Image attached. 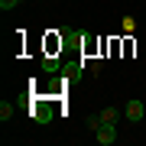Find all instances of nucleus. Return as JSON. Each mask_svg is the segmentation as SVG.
<instances>
[{"label": "nucleus", "instance_id": "nucleus-3", "mask_svg": "<svg viewBox=\"0 0 146 146\" xmlns=\"http://www.w3.org/2000/svg\"><path fill=\"white\" fill-rule=\"evenodd\" d=\"M94 136H98V143H101V146H110V143L117 140V130H114V123H101V130L94 133Z\"/></svg>", "mask_w": 146, "mask_h": 146}, {"label": "nucleus", "instance_id": "nucleus-4", "mask_svg": "<svg viewBox=\"0 0 146 146\" xmlns=\"http://www.w3.org/2000/svg\"><path fill=\"white\" fill-rule=\"evenodd\" d=\"M42 68H46L49 75H52V72H58V55H55V52H49L46 58H42Z\"/></svg>", "mask_w": 146, "mask_h": 146}, {"label": "nucleus", "instance_id": "nucleus-8", "mask_svg": "<svg viewBox=\"0 0 146 146\" xmlns=\"http://www.w3.org/2000/svg\"><path fill=\"white\" fill-rule=\"evenodd\" d=\"M46 46H49V52H55V49H58V46H62V42H58L55 36H49V39H46Z\"/></svg>", "mask_w": 146, "mask_h": 146}, {"label": "nucleus", "instance_id": "nucleus-1", "mask_svg": "<svg viewBox=\"0 0 146 146\" xmlns=\"http://www.w3.org/2000/svg\"><path fill=\"white\" fill-rule=\"evenodd\" d=\"M55 114V101H49V98H36L33 101V110H29V117L36 120V123H49Z\"/></svg>", "mask_w": 146, "mask_h": 146}, {"label": "nucleus", "instance_id": "nucleus-9", "mask_svg": "<svg viewBox=\"0 0 146 146\" xmlns=\"http://www.w3.org/2000/svg\"><path fill=\"white\" fill-rule=\"evenodd\" d=\"M16 3H20V0H0V7H3V10H13Z\"/></svg>", "mask_w": 146, "mask_h": 146}, {"label": "nucleus", "instance_id": "nucleus-6", "mask_svg": "<svg viewBox=\"0 0 146 146\" xmlns=\"http://www.w3.org/2000/svg\"><path fill=\"white\" fill-rule=\"evenodd\" d=\"M10 117H13V104L3 101V104H0V120H10Z\"/></svg>", "mask_w": 146, "mask_h": 146}, {"label": "nucleus", "instance_id": "nucleus-7", "mask_svg": "<svg viewBox=\"0 0 146 146\" xmlns=\"http://www.w3.org/2000/svg\"><path fill=\"white\" fill-rule=\"evenodd\" d=\"M101 123H104V120H101V114L88 117V130H94V133H98V130H101Z\"/></svg>", "mask_w": 146, "mask_h": 146}, {"label": "nucleus", "instance_id": "nucleus-2", "mask_svg": "<svg viewBox=\"0 0 146 146\" xmlns=\"http://www.w3.org/2000/svg\"><path fill=\"white\" fill-rule=\"evenodd\" d=\"M123 114H127V120H130V123H140L143 120V114H146V107H143V101H127V107H123Z\"/></svg>", "mask_w": 146, "mask_h": 146}, {"label": "nucleus", "instance_id": "nucleus-5", "mask_svg": "<svg viewBox=\"0 0 146 146\" xmlns=\"http://www.w3.org/2000/svg\"><path fill=\"white\" fill-rule=\"evenodd\" d=\"M101 120H104V123H114L117 120V107H104L101 110Z\"/></svg>", "mask_w": 146, "mask_h": 146}]
</instances>
